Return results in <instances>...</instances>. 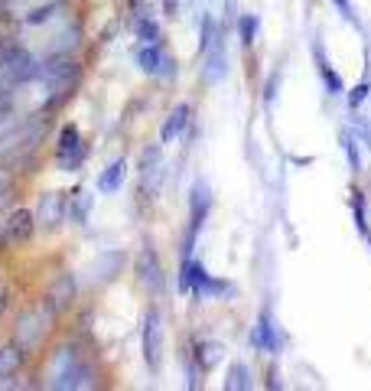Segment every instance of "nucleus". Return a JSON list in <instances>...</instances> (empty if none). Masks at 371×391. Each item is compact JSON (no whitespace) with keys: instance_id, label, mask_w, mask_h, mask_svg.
Instances as JSON below:
<instances>
[{"instance_id":"nucleus-1","label":"nucleus","mask_w":371,"mask_h":391,"mask_svg":"<svg viewBox=\"0 0 371 391\" xmlns=\"http://www.w3.org/2000/svg\"><path fill=\"white\" fill-rule=\"evenodd\" d=\"M95 368L75 346H59L46 366V388H92Z\"/></svg>"},{"instance_id":"nucleus-2","label":"nucleus","mask_w":371,"mask_h":391,"mask_svg":"<svg viewBox=\"0 0 371 391\" xmlns=\"http://www.w3.org/2000/svg\"><path fill=\"white\" fill-rule=\"evenodd\" d=\"M36 78H39L42 88H46V92H42L46 95V108H59L68 95L78 88V82H82V66H78L75 59H68V56H52L49 62L39 66Z\"/></svg>"},{"instance_id":"nucleus-3","label":"nucleus","mask_w":371,"mask_h":391,"mask_svg":"<svg viewBox=\"0 0 371 391\" xmlns=\"http://www.w3.org/2000/svg\"><path fill=\"white\" fill-rule=\"evenodd\" d=\"M46 137L42 121H23L0 137V163H20L39 150V140Z\"/></svg>"},{"instance_id":"nucleus-4","label":"nucleus","mask_w":371,"mask_h":391,"mask_svg":"<svg viewBox=\"0 0 371 391\" xmlns=\"http://www.w3.org/2000/svg\"><path fill=\"white\" fill-rule=\"evenodd\" d=\"M52 320H56V313H52L46 303L33 306V310H26V313L17 320L13 342H17L23 352H33V349H39L42 342H46V336H49V330H52Z\"/></svg>"},{"instance_id":"nucleus-5","label":"nucleus","mask_w":371,"mask_h":391,"mask_svg":"<svg viewBox=\"0 0 371 391\" xmlns=\"http://www.w3.org/2000/svg\"><path fill=\"white\" fill-rule=\"evenodd\" d=\"M36 72H39V62L33 59V52L20 49V46H10V49L0 52V88H17L33 82Z\"/></svg>"},{"instance_id":"nucleus-6","label":"nucleus","mask_w":371,"mask_h":391,"mask_svg":"<svg viewBox=\"0 0 371 391\" xmlns=\"http://www.w3.org/2000/svg\"><path fill=\"white\" fill-rule=\"evenodd\" d=\"M56 160L66 173H78L82 163L88 160V144L82 140L75 124H62L59 137H56Z\"/></svg>"},{"instance_id":"nucleus-7","label":"nucleus","mask_w":371,"mask_h":391,"mask_svg":"<svg viewBox=\"0 0 371 391\" xmlns=\"http://www.w3.org/2000/svg\"><path fill=\"white\" fill-rule=\"evenodd\" d=\"M134 59H137V66H140V72H147V76H160V78L176 76V59H173L160 43H144L137 49Z\"/></svg>"},{"instance_id":"nucleus-8","label":"nucleus","mask_w":371,"mask_h":391,"mask_svg":"<svg viewBox=\"0 0 371 391\" xmlns=\"http://www.w3.org/2000/svg\"><path fill=\"white\" fill-rule=\"evenodd\" d=\"M140 346H144V359L150 372H160V362H163V323H160V313L150 310L144 316V330H140Z\"/></svg>"},{"instance_id":"nucleus-9","label":"nucleus","mask_w":371,"mask_h":391,"mask_svg":"<svg viewBox=\"0 0 371 391\" xmlns=\"http://www.w3.org/2000/svg\"><path fill=\"white\" fill-rule=\"evenodd\" d=\"M68 215V193H46L36 205V225L46 231L59 229L62 219Z\"/></svg>"},{"instance_id":"nucleus-10","label":"nucleus","mask_w":371,"mask_h":391,"mask_svg":"<svg viewBox=\"0 0 371 391\" xmlns=\"http://www.w3.org/2000/svg\"><path fill=\"white\" fill-rule=\"evenodd\" d=\"M163 150L160 147H147L144 157H140V186L150 193V199H157L160 193V183H163Z\"/></svg>"},{"instance_id":"nucleus-11","label":"nucleus","mask_w":371,"mask_h":391,"mask_svg":"<svg viewBox=\"0 0 371 391\" xmlns=\"http://www.w3.org/2000/svg\"><path fill=\"white\" fill-rule=\"evenodd\" d=\"M251 346L257 349V352H267V356H277L280 352V330H277V323H274L270 310H261V316H257L254 332H251Z\"/></svg>"},{"instance_id":"nucleus-12","label":"nucleus","mask_w":371,"mask_h":391,"mask_svg":"<svg viewBox=\"0 0 371 391\" xmlns=\"http://www.w3.org/2000/svg\"><path fill=\"white\" fill-rule=\"evenodd\" d=\"M4 235H7L10 245H26L36 235V212L33 209H13L7 225H4Z\"/></svg>"},{"instance_id":"nucleus-13","label":"nucleus","mask_w":371,"mask_h":391,"mask_svg":"<svg viewBox=\"0 0 371 391\" xmlns=\"http://www.w3.org/2000/svg\"><path fill=\"white\" fill-rule=\"evenodd\" d=\"M72 303H75V277H72V274H59V277L49 284V290H46V306L59 316V313H66Z\"/></svg>"},{"instance_id":"nucleus-14","label":"nucleus","mask_w":371,"mask_h":391,"mask_svg":"<svg viewBox=\"0 0 371 391\" xmlns=\"http://www.w3.org/2000/svg\"><path fill=\"white\" fill-rule=\"evenodd\" d=\"M137 277L144 284L150 294H160L163 290V267H160V258L153 248H144L140 258H137Z\"/></svg>"},{"instance_id":"nucleus-15","label":"nucleus","mask_w":371,"mask_h":391,"mask_svg":"<svg viewBox=\"0 0 371 391\" xmlns=\"http://www.w3.org/2000/svg\"><path fill=\"white\" fill-rule=\"evenodd\" d=\"M225 76H228V56H225V40L219 36V40L209 46V52H205L202 78L209 82V85H219Z\"/></svg>"},{"instance_id":"nucleus-16","label":"nucleus","mask_w":371,"mask_h":391,"mask_svg":"<svg viewBox=\"0 0 371 391\" xmlns=\"http://www.w3.org/2000/svg\"><path fill=\"white\" fill-rule=\"evenodd\" d=\"M312 59H316V72H320L322 85H326V92H329L332 98L346 92V85H342V76H339L336 68L329 66V59H326V49H322V43H320V40L312 43Z\"/></svg>"},{"instance_id":"nucleus-17","label":"nucleus","mask_w":371,"mask_h":391,"mask_svg":"<svg viewBox=\"0 0 371 391\" xmlns=\"http://www.w3.org/2000/svg\"><path fill=\"white\" fill-rule=\"evenodd\" d=\"M189 114H193V108H189L186 102L169 111V118L163 121V128H160V140H163V144H173V140H176V137L189 128Z\"/></svg>"},{"instance_id":"nucleus-18","label":"nucleus","mask_w":371,"mask_h":391,"mask_svg":"<svg viewBox=\"0 0 371 391\" xmlns=\"http://www.w3.org/2000/svg\"><path fill=\"white\" fill-rule=\"evenodd\" d=\"M124 176H127V160H124V157H118V160L108 163L104 173L98 176V189H102L104 196H114L121 186H124Z\"/></svg>"},{"instance_id":"nucleus-19","label":"nucleus","mask_w":371,"mask_h":391,"mask_svg":"<svg viewBox=\"0 0 371 391\" xmlns=\"http://www.w3.org/2000/svg\"><path fill=\"white\" fill-rule=\"evenodd\" d=\"M23 359H26V352L17 346V342L0 349V388L7 385V378H13V375L23 368Z\"/></svg>"},{"instance_id":"nucleus-20","label":"nucleus","mask_w":371,"mask_h":391,"mask_svg":"<svg viewBox=\"0 0 371 391\" xmlns=\"http://www.w3.org/2000/svg\"><path fill=\"white\" fill-rule=\"evenodd\" d=\"M92 209H95V193H88V189H75V193L68 196V215H72L75 225H88Z\"/></svg>"},{"instance_id":"nucleus-21","label":"nucleus","mask_w":371,"mask_h":391,"mask_svg":"<svg viewBox=\"0 0 371 391\" xmlns=\"http://www.w3.org/2000/svg\"><path fill=\"white\" fill-rule=\"evenodd\" d=\"M221 352H225V349H221V342H209V339L195 342L193 359H195V366H199V372H209V368L221 359Z\"/></svg>"},{"instance_id":"nucleus-22","label":"nucleus","mask_w":371,"mask_h":391,"mask_svg":"<svg viewBox=\"0 0 371 391\" xmlns=\"http://www.w3.org/2000/svg\"><path fill=\"white\" fill-rule=\"evenodd\" d=\"M225 388H228V391H248V388H254L251 368H248L245 362H231V366H228V378H225Z\"/></svg>"},{"instance_id":"nucleus-23","label":"nucleus","mask_w":371,"mask_h":391,"mask_svg":"<svg viewBox=\"0 0 371 391\" xmlns=\"http://www.w3.org/2000/svg\"><path fill=\"white\" fill-rule=\"evenodd\" d=\"M121 264H124V255H114V251H108V255L98 258V264H95V271H102L95 281H111V277H118Z\"/></svg>"},{"instance_id":"nucleus-24","label":"nucleus","mask_w":371,"mask_h":391,"mask_svg":"<svg viewBox=\"0 0 371 391\" xmlns=\"http://www.w3.org/2000/svg\"><path fill=\"white\" fill-rule=\"evenodd\" d=\"M56 13H59V4H42V7L26 10L23 23L26 26H46V23H52V20H56Z\"/></svg>"},{"instance_id":"nucleus-25","label":"nucleus","mask_w":371,"mask_h":391,"mask_svg":"<svg viewBox=\"0 0 371 391\" xmlns=\"http://www.w3.org/2000/svg\"><path fill=\"white\" fill-rule=\"evenodd\" d=\"M221 36V30L219 26H215V17H212V13H205L202 17V26H199V52H209V46L215 43V40H219Z\"/></svg>"},{"instance_id":"nucleus-26","label":"nucleus","mask_w":371,"mask_h":391,"mask_svg":"<svg viewBox=\"0 0 371 391\" xmlns=\"http://www.w3.org/2000/svg\"><path fill=\"white\" fill-rule=\"evenodd\" d=\"M254 36H257V17H254V13H241V17H238V40H241L245 49L254 46Z\"/></svg>"},{"instance_id":"nucleus-27","label":"nucleus","mask_w":371,"mask_h":391,"mask_svg":"<svg viewBox=\"0 0 371 391\" xmlns=\"http://www.w3.org/2000/svg\"><path fill=\"white\" fill-rule=\"evenodd\" d=\"M137 40H144V43H160L163 33H160V23L150 17H140L137 20Z\"/></svg>"},{"instance_id":"nucleus-28","label":"nucleus","mask_w":371,"mask_h":391,"mask_svg":"<svg viewBox=\"0 0 371 391\" xmlns=\"http://www.w3.org/2000/svg\"><path fill=\"white\" fill-rule=\"evenodd\" d=\"M342 150H346V157H348V167H352L355 173L362 170V157H358V147H355L352 131H342Z\"/></svg>"},{"instance_id":"nucleus-29","label":"nucleus","mask_w":371,"mask_h":391,"mask_svg":"<svg viewBox=\"0 0 371 391\" xmlns=\"http://www.w3.org/2000/svg\"><path fill=\"white\" fill-rule=\"evenodd\" d=\"M352 209H355V229L368 235V215H365V196L362 193H352Z\"/></svg>"},{"instance_id":"nucleus-30","label":"nucleus","mask_w":371,"mask_h":391,"mask_svg":"<svg viewBox=\"0 0 371 391\" xmlns=\"http://www.w3.org/2000/svg\"><path fill=\"white\" fill-rule=\"evenodd\" d=\"M368 92H371V85L368 82H358V85L352 88V92H348V108L352 111H358L365 104V98H368Z\"/></svg>"},{"instance_id":"nucleus-31","label":"nucleus","mask_w":371,"mask_h":391,"mask_svg":"<svg viewBox=\"0 0 371 391\" xmlns=\"http://www.w3.org/2000/svg\"><path fill=\"white\" fill-rule=\"evenodd\" d=\"M277 85H280V72H274V76L267 78V88H264V104H274V98H277Z\"/></svg>"},{"instance_id":"nucleus-32","label":"nucleus","mask_w":371,"mask_h":391,"mask_svg":"<svg viewBox=\"0 0 371 391\" xmlns=\"http://www.w3.org/2000/svg\"><path fill=\"white\" fill-rule=\"evenodd\" d=\"M332 4H336V10H339V13H342V17L348 20V23H358V20H355V7H352V0H332Z\"/></svg>"},{"instance_id":"nucleus-33","label":"nucleus","mask_w":371,"mask_h":391,"mask_svg":"<svg viewBox=\"0 0 371 391\" xmlns=\"http://www.w3.org/2000/svg\"><path fill=\"white\" fill-rule=\"evenodd\" d=\"M163 13H166V17H176V13H179V0H163Z\"/></svg>"},{"instance_id":"nucleus-34","label":"nucleus","mask_w":371,"mask_h":391,"mask_svg":"<svg viewBox=\"0 0 371 391\" xmlns=\"http://www.w3.org/2000/svg\"><path fill=\"white\" fill-rule=\"evenodd\" d=\"M368 245H371V231H368Z\"/></svg>"}]
</instances>
